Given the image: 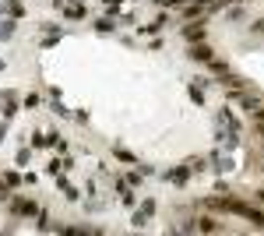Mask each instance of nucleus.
<instances>
[{
  "mask_svg": "<svg viewBox=\"0 0 264 236\" xmlns=\"http://www.w3.org/2000/svg\"><path fill=\"white\" fill-rule=\"evenodd\" d=\"M0 180H4V187H18V183H21V176H18L14 169H7V173L0 176Z\"/></svg>",
  "mask_w": 264,
  "mask_h": 236,
  "instance_id": "nucleus-18",
  "label": "nucleus"
},
{
  "mask_svg": "<svg viewBox=\"0 0 264 236\" xmlns=\"http://www.w3.org/2000/svg\"><path fill=\"white\" fill-rule=\"evenodd\" d=\"M95 28H99V32H113V28H117V25H113L109 18H99V21H95Z\"/></svg>",
  "mask_w": 264,
  "mask_h": 236,
  "instance_id": "nucleus-23",
  "label": "nucleus"
},
{
  "mask_svg": "<svg viewBox=\"0 0 264 236\" xmlns=\"http://www.w3.org/2000/svg\"><path fill=\"white\" fill-rule=\"evenodd\" d=\"M11 35H14V18L0 21V39H11Z\"/></svg>",
  "mask_w": 264,
  "mask_h": 236,
  "instance_id": "nucleus-16",
  "label": "nucleus"
},
{
  "mask_svg": "<svg viewBox=\"0 0 264 236\" xmlns=\"http://www.w3.org/2000/svg\"><path fill=\"white\" fill-rule=\"evenodd\" d=\"M50 4H53V11H64V0H50Z\"/></svg>",
  "mask_w": 264,
  "mask_h": 236,
  "instance_id": "nucleus-28",
  "label": "nucleus"
},
{
  "mask_svg": "<svg viewBox=\"0 0 264 236\" xmlns=\"http://www.w3.org/2000/svg\"><path fill=\"white\" fill-rule=\"evenodd\" d=\"M155 4H159V7H183L187 0H155Z\"/></svg>",
  "mask_w": 264,
  "mask_h": 236,
  "instance_id": "nucleus-24",
  "label": "nucleus"
},
{
  "mask_svg": "<svg viewBox=\"0 0 264 236\" xmlns=\"http://www.w3.org/2000/svg\"><path fill=\"white\" fill-rule=\"evenodd\" d=\"M4 11H7L11 18H21V14H25V4H21V0H4Z\"/></svg>",
  "mask_w": 264,
  "mask_h": 236,
  "instance_id": "nucleus-11",
  "label": "nucleus"
},
{
  "mask_svg": "<svg viewBox=\"0 0 264 236\" xmlns=\"http://www.w3.org/2000/svg\"><path fill=\"white\" fill-rule=\"evenodd\" d=\"M194 229H198V233H222L225 226H222L215 215H198V219H194Z\"/></svg>",
  "mask_w": 264,
  "mask_h": 236,
  "instance_id": "nucleus-4",
  "label": "nucleus"
},
{
  "mask_svg": "<svg viewBox=\"0 0 264 236\" xmlns=\"http://www.w3.org/2000/svg\"><path fill=\"white\" fill-rule=\"evenodd\" d=\"M28 159H32V148H18L14 162H18V166H28Z\"/></svg>",
  "mask_w": 264,
  "mask_h": 236,
  "instance_id": "nucleus-19",
  "label": "nucleus"
},
{
  "mask_svg": "<svg viewBox=\"0 0 264 236\" xmlns=\"http://www.w3.org/2000/svg\"><path fill=\"white\" fill-rule=\"evenodd\" d=\"M183 166L191 169V173H204V169H208V159H204V155H191V159H187Z\"/></svg>",
  "mask_w": 264,
  "mask_h": 236,
  "instance_id": "nucleus-10",
  "label": "nucleus"
},
{
  "mask_svg": "<svg viewBox=\"0 0 264 236\" xmlns=\"http://www.w3.org/2000/svg\"><path fill=\"white\" fill-rule=\"evenodd\" d=\"M250 32H264V18H257V21L250 25Z\"/></svg>",
  "mask_w": 264,
  "mask_h": 236,
  "instance_id": "nucleus-26",
  "label": "nucleus"
},
{
  "mask_svg": "<svg viewBox=\"0 0 264 236\" xmlns=\"http://www.w3.org/2000/svg\"><path fill=\"white\" fill-rule=\"evenodd\" d=\"M102 7H106V11H113V14H117V11L124 7V0H102Z\"/></svg>",
  "mask_w": 264,
  "mask_h": 236,
  "instance_id": "nucleus-21",
  "label": "nucleus"
},
{
  "mask_svg": "<svg viewBox=\"0 0 264 236\" xmlns=\"http://www.w3.org/2000/svg\"><path fill=\"white\" fill-rule=\"evenodd\" d=\"M113 155H117V159H120V162H131V166H137V159H134V155H131L127 148H120V145H117V148H113Z\"/></svg>",
  "mask_w": 264,
  "mask_h": 236,
  "instance_id": "nucleus-14",
  "label": "nucleus"
},
{
  "mask_svg": "<svg viewBox=\"0 0 264 236\" xmlns=\"http://www.w3.org/2000/svg\"><path fill=\"white\" fill-rule=\"evenodd\" d=\"M50 141H53V134H43V131L32 134V148H50Z\"/></svg>",
  "mask_w": 264,
  "mask_h": 236,
  "instance_id": "nucleus-12",
  "label": "nucleus"
},
{
  "mask_svg": "<svg viewBox=\"0 0 264 236\" xmlns=\"http://www.w3.org/2000/svg\"><path fill=\"white\" fill-rule=\"evenodd\" d=\"M53 180H57V187L64 190V198H67V201H78V198H81V194H78V187H74V183H67V180H64V173H57Z\"/></svg>",
  "mask_w": 264,
  "mask_h": 236,
  "instance_id": "nucleus-9",
  "label": "nucleus"
},
{
  "mask_svg": "<svg viewBox=\"0 0 264 236\" xmlns=\"http://www.w3.org/2000/svg\"><path fill=\"white\" fill-rule=\"evenodd\" d=\"M21 102H25V109H35V106H39V95H35V92H28Z\"/></svg>",
  "mask_w": 264,
  "mask_h": 236,
  "instance_id": "nucleus-22",
  "label": "nucleus"
},
{
  "mask_svg": "<svg viewBox=\"0 0 264 236\" xmlns=\"http://www.w3.org/2000/svg\"><path fill=\"white\" fill-rule=\"evenodd\" d=\"M152 215H155V201H152V198H144V201H141V208H137V212H134V219H131V222H134V229H144V222L152 219Z\"/></svg>",
  "mask_w": 264,
  "mask_h": 236,
  "instance_id": "nucleus-2",
  "label": "nucleus"
},
{
  "mask_svg": "<svg viewBox=\"0 0 264 236\" xmlns=\"http://www.w3.org/2000/svg\"><path fill=\"white\" fill-rule=\"evenodd\" d=\"M4 138H7V120L0 124V145H4Z\"/></svg>",
  "mask_w": 264,
  "mask_h": 236,
  "instance_id": "nucleus-27",
  "label": "nucleus"
},
{
  "mask_svg": "<svg viewBox=\"0 0 264 236\" xmlns=\"http://www.w3.org/2000/svg\"><path fill=\"white\" fill-rule=\"evenodd\" d=\"M187 57H191V60H198V64H208V60L215 57V50H211L208 43H191V50H187Z\"/></svg>",
  "mask_w": 264,
  "mask_h": 236,
  "instance_id": "nucleus-3",
  "label": "nucleus"
},
{
  "mask_svg": "<svg viewBox=\"0 0 264 236\" xmlns=\"http://www.w3.org/2000/svg\"><path fill=\"white\" fill-rule=\"evenodd\" d=\"M0 102H4V120H14V113H18V95H14V92H0Z\"/></svg>",
  "mask_w": 264,
  "mask_h": 236,
  "instance_id": "nucleus-8",
  "label": "nucleus"
},
{
  "mask_svg": "<svg viewBox=\"0 0 264 236\" xmlns=\"http://www.w3.org/2000/svg\"><path fill=\"white\" fill-rule=\"evenodd\" d=\"M11 215H14V219H32V215H39V205H35L32 198L11 194Z\"/></svg>",
  "mask_w": 264,
  "mask_h": 236,
  "instance_id": "nucleus-1",
  "label": "nucleus"
},
{
  "mask_svg": "<svg viewBox=\"0 0 264 236\" xmlns=\"http://www.w3.org/2000/svg\"><path fill=\"white\" fill-rule=\"evenodd\" d=\"M204 32H208V28H204L201 21H198V25H194V21L183 25V39H187V43H204Z\"/></svg>",
  "mask_w": 264,
  "mask_h": 236,
  "instance_id": "nucleus-7",
  "label": "nucleus"
},
{
  "mask_svg": "<svg viewBox=\"0 0 264 236\" xmlns=\"http://www.w3.org/2000/svg\"><path fill=\"white\" fill-rule=\"evenodd\" d=\"M208 67H211V74H225V71H229V64L218 60V57H211V60H208Z\"/></svg>",
  "mask_w": 264,
  "mask_h": 236,
  "instance_id": "nucleus-15",
  "label": "nucleus"
},
{
  "mask_svg": "<svg viewBox=\"0 0 264 236\" xmlns=\"http://www.w3.org/2000/svg\"><path fill=\"white\" fill-rule=\"evenodd\" d=\"M201 11H204V7H198V4H187V7H183V18H191V21H194Z\"/></svg>",
  "mask_w": 264,
  "mask_h": 236,
  "instance_id": "nucleus-20",
  "label": "nucleus"
},
{
  "mask_svg": "<svg viewBox=\"0 0 264 236\" xmlns=\"http://www.w3.org/2000/svg\"><path fill=\"white\" fill-rule=\"evenodd\" d=\"M187 95H191V99H194L198 106L204 102V88H201V85H191V88H187Z\"/></svg>",
  "mask_w": 264,
  "mask_h": 236,
  "instance_id": "nucleus-17",
  "label": "nucleus"
},
{
  "mask_svg": "<svg viewBox=\"0 0 264 236\" xmlns=\"http://www.w3.org/2000/svg\"><path fill=\"white\" fill-rule=\"evenodd\" d=\"M162 180H166V183H176V187H183L187 180H191V169H187V166H176V169H166V173H162Z\"/></svg>",
  "mask_w": 264,
  "mask_h": 236,
  "instance_id": "nucleus-5",
  "label": "nucleus"
},
{
  "mask_svg": "<svg viewBox=\"0 0 264 236\" xmlns=\"http://www.w3.org/2000/svg\"><path fill=\"white\" fill-rule=\"evenodd\" d=\"M141 176H144V173H141V169H134V173H131V176H127V183H131V187H134V183H141Z\"/></svg>",
  "mask_w": 264,
  "mask_h": 236,
  "instance_id": "nucleus-25",
  "label": "nucleus"
},
{
  "mask_svg": "<svg viewBox=\"0 0 264 236\" xmlns=\"http://www.w3.org/2000/svg\"><path fill=\"white\" fill-rule=\"evenodd\" d=\"M162 25H166V14H159V18H155L152 25H141V32H144V35H155V32H159Z\"/></svg>",
  "mask_w": 264,
  "mask_h": 236,
  "instance_id": "nucleus-13",
  "label": "nucleus"
},
{
  "mask_svg": "<svg viewBox=\"0 0 264 236\" xmlns=\"http://www.w3.org/2000/svg\"><path fill=\"white\" fill-rule=\"evenodd\" d=\"M85 14H88L85 0H74V4H64V18H67V21H81Z\"/></svg>",
  "mask_w": 264,
  "mask_h": 236,
  "instance_id": "nucleus-6",
  "label": "nucleus"
}]
</instances>
